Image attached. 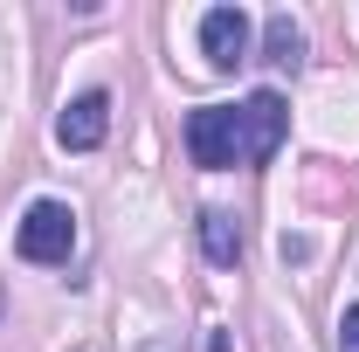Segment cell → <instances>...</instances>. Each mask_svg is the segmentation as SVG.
I'll use <instances>...</instances> for the list:
<instances>
[{
	"label": "cell",
	"mask_w": 359,
	"mask_h": 352,
	"mask_svg": "<svg viewBox=\"0 0 359 352\" xmlns=\"http://www.w3.org/2000/svg\"><path fill=\"white\" fill-rule=\"evenodd\" d=\"M187 152H194V166H208V173H222L242 159V118H235V104H201L194 118H187Z\"/></svg>",
	"instance_id": "obj_1"
},
{
	"label": "cell",
	"mask_w": 359,
	"mask_h": 352,
	"mask_svg": "<svg viewBox=\"0 0 359 352\" xmlns=\"http://www.w3.org/2000/svg\"><path fill=\"white\" fill-rule=\"evenodd\" d=\"M69 242H76V215H69L62 201H35V208L21 215V228H14V249H21L28 263H62Z\"/></svg>",
	"instance_id": "obj_2"
},
{
	"label": "cell",
	"mask_w": 359,
	"mask_h": 352,
	"mask_svg": "<svg viewBox=\"0 0 359 352\" xmlns=\"http://www.w3.org/2000/svg\"><path fill=\"white\" fill-rule=\"evenodd\" d=\"M235 118H242V159L256 166V159H269V152L283 145V125H290V104H283L276 90H256V97H249V104H242Z\"/></svg>",
	"instance_id": "obj_3"
},
{
	"label": "cell",
	"mask_w": 359,
	"mask_h": 352,
	"mask_svg": "<svg viewBox=\"0 0 359 352\" xmlns=\"http://www.w3.org/2000/svg\"><path fill=\"white\" fill-rule=\"evenodd\" d=\"M201 48H208L215 69L249 62V14H242V7H208V14H201Z\"/></svg>",
	"instance_id": "obj_4"
},
{
	"label": "cell",
	"mask_w": 359,
	"mask_h": 352,
	"mask_svg": "<svg viewBox=\"0 0 359 352\" xmlns=\"http://www.w3.org/2000/svg\"><path fill=\"white\" fill-rule=\"evenodd\" d=\"M111 132V97L104 90H83V97H69L62 104V118H55V138L69 145V152H90V145H104Z\"/></svg>",
	"instance_id": "obj_5"
},
{
	"label": "cell",
	"mask_w": 359,
	"mask_h": 352,
	"mask_svg": "<svg viewBox=\"0 0 359 352\" xmlns=\"http://www.w3.org/2000/svg\"><path fill=\"white\" fill-rule=\"evenodd\" d=\"M201 249H208V263H242V221L228 215V208H208L201 215Z\"/></svg>",
	"instance_id": "obj_6"
},
{
	"label": "cell",
	"mask_w": 359,
	"mask_h": 352,
	"mask_svg": "<svg viewBox=\"0 0 359 352\" xmlns=\"http://www.w3.org/2000/svg\"><path fill=\"white\" fill-rule=\"evenodd\" d=\"M263 48H269V62H276V69H297V62H304V28H297L290 14H269Z\"/></svg>",
	"instance_id": "obj_7"
},
{
	"label": "cell",
	"mask_w": 359,
	"mask_h": 352,
	"mask_svg": "<svg viewBox=\"0 0 359 352\" xmlns=\"http://www.w3.org/2000/svg\"><path fill=\"white\" fill-rule=\"evenodd\" d=\"M339 352H359V304L339 318Z\"/></svg>",
	"instance_id": "obj_8"
},
{
	"label": "cell",
	"mask_w": 359,
	"mask_h": 352,
	"mask_svg": "<svg viewBox=\"0 0 359 352\" xmlns=\"http://www.w3.org/2000/svg\"><path fill=\"white\" fill-rule=\"evenodd\" d=\"M145 352H173V346H166V339H152V346H145Z\"/></svg>",
	"instance_id": "obj_9"
}]
</instances>
